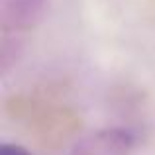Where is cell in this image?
Segmentation results:
<instances>
[{
  "label": "cell",
  "instance_id": "cell-1",
  "mask_svg": "<svg viewBox=\"0 0 155 155\" xmlns=\"http://www.w3.org/2000/svg\"><path fill=\"white\" fill-rule=\"evenodd\" d=\"M132 136L124 130H108L88 137L73 155H128Z\"/></svg>",
  "mask_w": 155,
  "mask_h": 155
},
{
  "label": "cell",
  "instance_id": "cell-2",
  "mask_svg": "<svg viewBox=\"0 0 155 155\" xmlns=\"http://www.w3.org/2000/svg\"><path fill=\"white\" fill-rule=\"evenodd\" d=\"M0 155H30L28 149H24L22 145H16V143H4L0 147Z\"/></svg>",
  "mask_w": 155,
  "mask_h": 155
}]
</instances>
